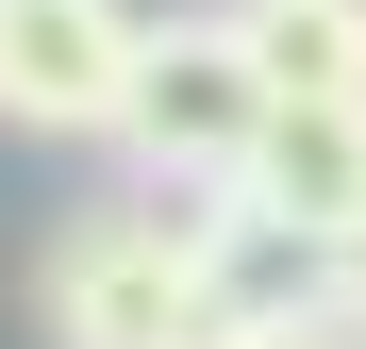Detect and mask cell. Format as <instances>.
I'll use <instances>...</instances> for the list:
<instances>
[{
    "instance_id": "cell-1",
    "label": "cell",
    "mask_w": 366,
    "mask_h": 349,
    "mask_svg": "<svg viewBox=\"0 0 366 349\" xmlns=\"http://www.w3.org/2000/svg\"><path fill=\"white\" fill-rule=\"evenodd\" d=\"M34 333L50 349H217L233 300H217V216L200 200H84L67 233L34 250Z\"/></svg>"
},
{
    "instance_id": "cell-2",
    "label": "cell",
    "mask_w": 366,
    "mask_h": 349,
    "mask_svg": "<svg viewBox=\"0 0 366 349\" xmlns=\"http://www.w3.org/2000/svg\"><path fill=\"white\" fill-rule=\"evenodd\" d=\"M267 116H283V84L250 67L233 17H150V67H134L117 150H134V183H167V200H233L250 150H267Z\"/></svg>"
},
{
    "instance_id": "cell-3",
    "label": "cell",
    "mask_w": 366,
    "mask_h": 349,
    "mask_svg": "<svg viewBox=\"0 0 366 349\" xmlns=\"http://www.w3.org/2000/svg\"><path fill=\"white\" fill-rule=\"evenodd\" d=\"M134 67H150V17H134V0H0V133L117 150Z\"/></svg>"
},
{
    "instance_id": "cell-4",
    "label": "cell",
    "mask_w": 366,
    "mask_h": 349,
    "mask_svg": "<svg viewBox=\"0 0 366 349\" xmlns=\"http://www.w3.org/2000/svg\"><path fill=\"white\" fill-rule=\"evenodd\" d=\"M233 200H267L300 233H366V100H283Z\"/></svg>"
},
{
    "instance_id": "cell-5",
    "label": "cell",
    "mask_w": 366,
    "mask_h": 349,
    "mask_svg": "<svg viewBox=\"0 0 366 349\" xmlns=\"http://www.w3.org/2000/svg\"><path fill=\"white\" fill-rule=\"evenodd\" d=\"M283 100H366V0H217Z\"/></svg>"
},
{
    "instance_id": "cell-6",
    "label": "cell",
    "mask_w": 366,
    "mask_h": 349,
    "mask_svg": "<svg viewBox=\"0 0 366 349\" xmlns=\"http://www.w3.org/2000/svg\"><path fill=\"white\" fill-rule=\"evenodd\" d=\"M217 349H366L350 316H267V333H217Z\"/></svg>"
},
{
    "instance_id": "cell-7",
    "label": "cell",
    "mask_w": 366,
    "mask_h": 349,
    "mask_svg": "<svg viewBox=\"0 0 366 349\" xmlns=\"http://www.w3.org/2000/svg\"><path fill=\"white\" fill-rule=\"evenodd\" d=\"M333 316L366 333V233H333Z\"/></svg>"
}]
</instances>
